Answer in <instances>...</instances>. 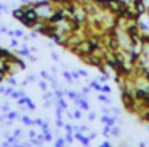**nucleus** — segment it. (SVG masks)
<instances>
[{
	"mask_svg": "<svg viewBox=\"0 0 149 147\" xmlns=\"http://www.w3.org/2000/svg\"><path fill=\"white\" fill-rule=\"evenodd\" d=\"M7 83H8V85H16V78H15V77H13V74H10V75H7Z\"/></svg>",
	"mask_w": 149,
	"mask_h": 147,
	"instance_id": "nucleus-11",
	"label": "nucleus"
},
{
	"mask_svg": "<svg viewBox=\"0 0 149 147\" xmlns=\"http://www.w3.org/2000/svg\"><path fill=\"white\" fill-rule=\"evenodd\" d=\"M64 139H66V142H72V141H74L75 137L72 136V133H68V134H66V137H64Z\"/></svg>",
	"mask_w": 149,
	"mask_h": 147,
	"instance_id": "nucleus-20",
	"label": "nucleus"
},
{
	"mask_svg": "<svg viewBox=\"0 0 149 147\" xmlns=\"http://www.w3.org/2000/svg\"><path fill=\"white\" fill-rule=\"evenodd\" d=\"M26 109H29V110H36V104H34L32 101H29V104H27Z\"/></svg>",
	"mask_w": 149,
	"mask_h": 147,
	"instance_id": "nucleus-27",
	"label": "nucleus"
},
{
	"mask_svg": "<svg viewBox=\"0 0 149 147\" xmlns=\"http://www.w3.org/2000/svg\"><path fill=\"white\" fill-rule=\"evenodd\" d=\"M52 96H53V93L47 91L45 94H43V99H45V101H50V99H52Z\"/></svg>",
	"mask_w": 149,
	"mask_h": 147,
	"instance_id": "nucleus-23",
	"label": "nucleus"
},
{
	"mask_svg": "<svg viewBox=\"0 0 149 147\" xmlns=\"http://www.w3.org/2000/svg\"><path fill=\"white\" fill-rule=\"evenodd\" d=\"M79 74H80L82 77H88V72H85V70H79Z\"/></svg>",
	"mask_w": 149,
	"mask_h": 147,
	"instance_id": "nucleus-39",
	"label": "nucleus"
},
{
	"mask_svg": "<svg viewBox=\"0 0 149 147\" xmlns=\"http://www.w3.org/2000/svg\"><path fill=\"white\" fill-rule=\"evenodd\" d=\"M56 104H58L61 109H64V110L68 109V104H66V101H64L63 98H58V99H56Z\"/></svg>",
	"mask_w": 149,
	"mask_h": 147,
	"instance_id": "nucleus-9",
	"label": "nucleus"
},
{
	"mask_svg": "<svg viewBox=\"0 0 149 147\" xmlns=\"http://www.w3.org/2000/svg\"><path fill=\"white\" fill-rule=\"evenodd\" d=\"M2 112H5V114H7V112H10V105H8L7 102H5L3 105H2Z\"/></svg>",
	"mask_w": 149,
	"mask_h": 147,
	"instance_id": "nucleus-25",
	"label": "nucleus"
},
{
	"mask_svg": "<svg viewBox=\"0 0 149 147\" xmlns=\"http://www.w3.org/2000/svg\"><path fill=\"white\" fill-rule=\"evenodd\" d=\"M18 117H19V114H18V112H13V110L7 112V120H16Z\"/></svg>",
	"mask_w": 149,
	"mask_h": 147,
	"instance_id": "nucleus-7",
	"label": "nucleus"
},
{
	"mask_svg": "<svg viewBox=\"0 0 149 147\" xmlns=\"http://www.w3.org/2000/svg\"><path fill=\"white\" fill-rule=\"evenodd\" d=\"M21 96H24V91H15L13 94L10 96V98H13V99H19Z\"/></svg>",
	"mask_w": 149,
	"mask_h": 147,
	"instance_id": "nucleus-16",
	"label": "nucleus"
},
{
	"mask_svg": "<svg viewBox=\"0 0 149 147\" xmlns=\"http://www.w3.org/2000/svg\"><path fill=\"white\" fill-rule=\"evenodd\" d=\"M0 15H2V13H0Z\"/></svg>",
	"mask_w": 149,
	"mask_h": 147,
	"instance_id": "nucleus-44",
	"label": "nucleus"
},
{
	"mask_svg": "<svg viewBox=\"0 0 149 147\" xmlns=\"http://www.w3.org/2000/svg\"><path fill=\"white\" fill-rule=\"evenodd\" d=\"M120 99H122L123 107H125L128 112H136V105H138V101H136L135 94H133L130 89H122Z\"/></svg>",
	"mask_w": 149,
	"mask_h": 147,
	"instance_id": "nucleus-1",
	"label": "nucleus"
},
{
	"mask_svg": "<svg viewBox=\"0 0 149 147\" xmlns=\"http://www.w3.org/2000/svg\"><path fill=\"white\" fill-rule=\"evenodd\" d=\"M18 45H19V43H18V38H16V37H15V38H13V40H11V42H10V46H11V48H18Z\"/></svg>",
	"mask_w": 149,
	"mask_h": 147,
	"instance_id": "nucleus-21",
	"label": "nucleus"
},
{
	"mask_svg": "<svg viewBox=\"0 0 149 147\" xmlns=\"http://www.w3.org/2000/svg\"><path fill=\"white\" fill-rule=\"evenodd\" d=\"M111 134H112V136H119L120 130H119V128H116V126H112V128H111Z\"/></svg>",
	"mask_w": 149,
	"mask_h": 147,
	"instance_id": "nucleus-19",
	"label": "nucleus"
},
{
	"mask_svg": "<svg viewBox=\"0 0 149 147\" xmlns=\"http://www.w3.org/2000/svg\"><path fill=\"white\" fill-rule=\"evenodd\" d=\"M5 91V86L3 85H0V93H3Z\"/></svg>",
	"mask_w": 149,
	"mask_h": 147,
	"instance_id": "nucleus-42",
	"label": "nucleus"
},
{
	"mask_svg": "<svg viewBox=\"0 0 149 147\" xmlns=\"http://www.w3.org/2000/svg\"><path fill=\"white\" fill-rule=\"evenodd\" d=\"M80 117H82V112L80 110H75L74 112V118H80Z\"/></svg>",
	"mask_w": 149,
	"mask_h": 147,
	"instance_id": "nucleus-35",
	"label": "nucleus"
},
{
	"mask_svg": "<svg viewBox=\"0 0 149 147\" xmlns=\"http://www.w3.org/2000/svg\"><path fill=\"white\" fill-rule=\"evenodd\" d=\"M90 86H91V88H95L96 91H101V89H103V85H100L98 82H91V83H90Z\"/></svg>",
	"mask_w": 149,
	"mask_h": 147,
	"instance_id": "nucleus-13",
	"label": "nucleus"
},
{
	"mask_svg": "<svg viewBox=\"0 0 149 147\" xmlns=\"http://www.w3.org/2000/svg\"><path fill=\"white\" fill-rule=\"evenodd\" d=\"M39 88L43 89V91H47V82H43V80H42V82H39Z\"/></svg>",
	"mask_w": 149,
	"mask_h": 147,
	"instance_id": "nucleus-22",
	"label": "nucleus"
},
{
	"mask_svg": "<svg viewBox=\"0 0 149 147\" xmlns=\"http://www.w3.org/2000/svg\"><path fill=\"white\" fill-rule=\"evenodd\" d=\"M148 54H149V50H148Z\"/></svg>",
	"mask_w": 149,
	"mask_h": 147,
	"instance_id": "nucleus-43",
	"label": "nucleus"
},
{
	"mask_svg": "<svg viewBox=\"0 0 149 147\" xmlns=\"http://www.w3.org/2000/svg\"><path fill=\"white\" fill-rule=\"evenodd\" d=\"M64 144H66V139H64V137H59V139H56L55 146H56V147H63Z\"/></svg>",
	"mask_w": 149,
	"mask_h": 147,
	"instance_id": "nucleus-15",
	"label": "nucleus"
},
{
	"mask_svg": "<svg viewBox=\"0 0 149 147\" xmlns=\"http://www.w3.org/2000/svg\"><path fill=\"white\" fill-rule=\"evenodd\" d=\"M11 15H13V18H15V19L21 21V19L24 18V8H23V6H19V8H15L13 11H11Z\"/></svg>",
	"mask_w": 149,
	"mask_h": 147,
	"instance_id": "nucleus-4",
	"label": "nucleus"
},
{
	"mask_svg": "<svg viewBox=\"0 0 149 147\" xmlns=\"http://www.w3.org/2000/svg\"><path fill=\"white\" fill-rule=\"evenodd\" d=\"M42 123H43L42 118H36V120H34V125H37V126H42Z\"/></svg>",
	"mask_w": 149,
	"mask_h": 147,
	"instance_id": "nucleus-29",
	"label": "nucleus"
},
{
	"mask_svg": "<svg viewBox=\"0 0 149 147\" xmlns=\"http://www.w3.org/2000/svg\"><path fill=\"white\" fill-rule=\"evenodd\" d=\"M27 80H29V82H32V80H36V75H34V74H32V75H29V77H27Z\"/></svg>",
	"mask_w": 149,
	"mask_h": 147,
	"instance_id": "nucleus-40",
	"label": "nucleus"
},
{
	"mask_svg": "<svg viewBox=\"0 0 149 147\" xmlns=\"http://www.w3.org/2000/svg\"><path fill=\"white\" fill-rule=\"evenodd\" d=\"M63 96H64V91H63V89H59V88H56L55 89V98L58 99V98H63Z\"/></svg>",
	"mask_w": 149,
	"mask_h": 147,
	"instance_id": "nucleus-17",
	"label": "nucleus"
},
{
	"mask_svg": "<svg viewBox=\"0 0 149 147\" xmlns=\"http://www.w3.org/2000/svg\"><path fill=\"white\" fill-rule=\"evenodd\" d=\"M63 75H64V78L68 80V83H74V77H72L71 72H68V70H66V72H63Z\"/></svg>",
	"mask_w": 149,
	"mask_h": 147,
	"instance_id": "nucleus-8",
	"label": "nucleus"
},
{
	"mask_svg": "<svg viewBox=\"0 0 149 147\" xmlns=\"http://www.w3.org/2000/svg\"><path fill=\"white\" fill-rule=\"evenodd\" d=\"M133 94H135L136 101H143V99H144L146 96L149 94V91H148L146 88H136L135 91H133Z\"/></svg>",
	"mask_w": 149,
	"mask_h": 147,
	"instance_id": "nucleus-2",
	"label": "nucleus"
},
{
	"mask_svg": "<svg viewBox=\"0 0 149 147\" xmlns=\"http://www.w3.org/2000/svg\"><path fill=\"white\" fill-rule=\"evenodd\" d=\"M111 125H106V126L103 128V134H104V137H109V134H111Z\"/></svg>",
	"mask_w": 149,
	"mask_h": 147,
	"instance_id": "nucleus-12",
	"label": "nucleus"
},
{
	"mask_svg": "<svg viewBox=\"0 0 149 147\" xmlns=\"http://www.w3.org/2000/svg\"><path fill=\"white\" fill-rule=\"evenodd\" d=\"M52 58H53V61H59V56L56 53H52Z\"/></svg>",
	"mask_w": 149,
	"mask_h": 147,
	"instance_id": "nucleus-38",
	"label": "nucleus"
},
{
	"mask_svg": "<svg viewBox=\"0 0 149 147\" xmlns=\"http://www.w3.org/2000/svg\"><path fill=\"white\" fill-rule=\"evenodd\" d=\"M144 80H146V82L149 83V70H148V72H146V75H144Z\"/></svg>",
	"mask_w": 149,
	"mask_h": 147,
	"instance_id": "nucleus-41",
	"label": "nucleus"
},
{
	"mask_svg": "<svg viewBox=\"0 0 149 147\" xmlns=\"http://www.w3.org/2000/svg\"><path fill=\"white\" fill-rule=\"evenodd\" d=\"M101 146H103V147H111V142H109V141L106 139V141H104L103 144H101Z\"/></svg>",
	"mask_w": 149,
	"mask_h": 147,
	"instance_id": "nucleus-36",
	"label": "nucleus"
},
{
	"mask_svg": "<svg viewBox=\"0 0 149 147\" xmlns=\"http://www.w3.org/2000/svg\"><path fill=\"white\" fill-rule=\"evenodd\" d=\"M56 126H58V128H63V126H64V121H63V118H58V120H56Z\"/></svg>",
	"mask_w": 149,
	"mask_h": 147,
	"instance_id": "nucleus-26",
	"label": "nucleus"
},
{
	"mask_svg": "<svg viewBox=\"0 0 149 147\" xmlns=\"http://www.w3.org/2000/svg\"><path fill=\"white\" fill-rule=\"evenodd\" d=\"M15 37H16V38L24 37V32H23V31H15Z\"/></svg>",
	"mask_w": 149,
	"mask_h": 147,
	"instance_id": "nucleus-24",
	"label": "nucleus"
},
{
	"mask_svg": "<svg viewBox=\"0 0 149 147\" xmlns=\"http://www.w3.org/2000/svg\"><path fill=\"white\" fill-rule=\"evenodd\" d=\"M64 128H66L68 133H72V131H74V126H72V125H64Z\"/></svg>",
	"mask_w": 149,
	"mask_h": 147,
	"instance_id": "nucleus-30",
	"label": "nucleus"
},
{
	"mask_svg": "<svg viewBox=\"0 0 149 147\" xmlns=\"http://www.w3.org/2000/svg\"><path fill=\"white\" fill-rule=\"evenodd\" d=\"M116 115H109V114H104L103 118H101V121H103L104 125H111V126H114L116 125Z\"/></svg>",
	"mask_w": 149,
	"mask_h": 147,
	"instance_id": "nucleus-3",
	"label": "nucleus"
},
{
	"mask_svg": "<svg viewBox=\"0 0 149 147\" xmlns=\"http://www.w3.org/2000/svg\"><path fill=\"white\" fill-rule=\"evenodd\" d=\"M18 54H21V56H29V54H31V50L26 46V45H23V46L18 50Z\"/></svg>",
	"mask_w": 149,
	"mask_h": 147,
	"instance_id": "nucleus-5",
	"label": "nucleus"
},
{
	"mask_svg": "<svg viewBox=\"0 0 149 147\" xmlns=\"http://www.w3.org/2000/svg\"><path fill=\"white\" fill-rule=\"evenodd\" d=\"M95 118H96V114H95V112H90V114H88V120H91V121H93Z\"/></svg>",
	"mask_w": 149,
	"mask_h": 147,
	"instance_id": "nucleus-32",
	"label": "nucleus"
},
{
	"mask_svg": "<svg viewBox=\"0 0 149 147\" xmlns=\"http://www.w3.org/2000/svg\"><path fill=\"white\" fill-rule=\"evenodd\" d=\"M13 93H15V88H13V85H8L7 88H5L3 94H5V96H11Z\"/></svg>",
	"mask_w": 149,
	"mask_h": 147,
	"instance_id": "nucleus-10",
	"label": "nucleus"
},
{
	"mask_svg": "<svg viewBox=\"0 0 149 147\" xmlns=\"http://www.w3.org/2000/svg\"><path fill=\"white\" fill-rule=\"evenodd\" d=\"M21 121H23L26 126H32V125H34V120H32V118H29L27 115H23V117H21Z\"/></svg>",
	"mask_w": 149,
	"mask_h": 147,
	"instance_id": "nucleus-6",
	"label": "nucleus"
},
{
	"mask_svg": "<svg viewBox=\"0 0 149 147\" xmlns=\"http://www.w3.org/2000/svg\"><path fill=\"white\" fill-rule=\"evenodd\" d=\"M13 134H15L16 137H21V134H23V131H21L19 128H18V130H15V133H13Z\"/></svg>",
	"mask_w": 149,
	"mask_h": 147,
	"instance_id": "nucleus-34",
	"label": "nucleus"
},
{
	"mask_svg": "<svg viewBox=\"0 0 149 147\" xmlns=\"http://www.w3.org/2000/svg\"><path fill=\"white\" fill-rule=\"evenodd\" d=\"M36 136H37V133H36L34 130H31V131H29V137H36Z\"/></svg>",
	"mask_w": 149,
	"mask_h": 147,
	"instance_id": "nucleus-37",
	"label": "nucleus"
},
{
	"mask_svg": "<svg viewBox=\"0 0 149 147\" xmlns=\"http://www.w3.org/2000/svg\"><path fill=\"white\" fill-rule=\"evenodd\" d=\"M5 78H7V74H5V72H2V70H0V83L3 82Z\"/></svg>",
	"mask_w": 149,
	"mask_h": 147,
	"instance_id": "nucleus-33",
	"label": "nucleus"
},
{
	"mask_svg": "<svg viewBox=\"0 0 149 147\" xmlns=\"http://www.w3.org/2000/svg\"><path fill=\"white\" fill-rule=\"evenodd\" d=\"M98 99H100V101H103V102H106V104H111V99L107 98V96H103V94H100V96H98Z\"/></svg>",
	"mask_w": 149,
	"mask_h": 147,
	"instance_id": "nucleus-18",
	"label": "nucleus"
},
{
	"mask_svg": "<svg viewBox=\"0 0 149 147\" xmlns=\"http://www.w3.org/2000/svg\"><path fill=\"white\" fill-rule=\"evenodd\" d=\"M43 136H45V141H52L53 139V136H52V133H50V130H43Z\"/></svg>",
	"mask_w": 149,
	"mask_h": 147,
	"instance_id": "nucleus-14",
	"label": "nucleus"
},
{
	"mask_svg": "<svg viewBox=\"0 0 149 147\" xmlns=\"http://www.w3.org/2000/svg\"><path fill=\"white\" fill-rule=\"evenodd\" d=\"M101 93H111V86L103 85V89H101Z\"/></svg>",
	"mask_w": 149,
	"mask_h": 147,
	"instance_id": "nucleus-28",
	"label": "nucleus"
},
{
	"mask_svg": "<svg viewBox=\"0 0 149 147\" xmlns=\"http://www.w3.org/2000/svg\"><path fill=\"white\" fill-rule=\"evenodd\" d=\"M7 32H8L7 26H0V34H7Z\"/></svg>",
	"mask_w": 149,
	"mask_h": 147,
	"instance_id": "nucleus-31",
	"label": "nucleus"
}]
</instances>
